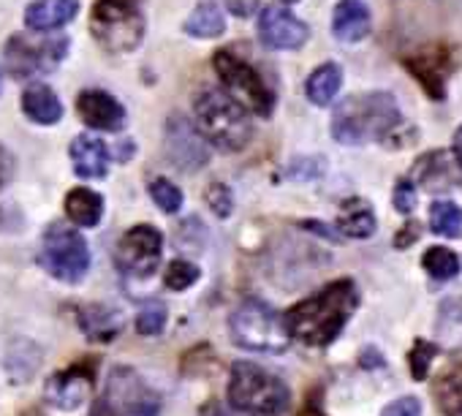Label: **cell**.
Returning a JSON list of instances; mask_svg holds the SVG:
<instances>
[{"mask_svg":"<svg viewBox=\"0 0 462 416\" xmlns=\"http://www.w3.org/2000/svg\"><path fill=\"white\" fill-rule=\"evenodd\" d=\"M356 305H359V291L351 281L343 278L324 286L319 294L297 302L283 319L294 340L321 348L329 346L343 332Z\"/></svg>","mask_w":462,"mask_h":416,"instance_id":"1","label":"cell"},{"mask_svg":"<svg viewBox=\"0 0 462 416\" xmlns=\"http://www.w3.org/2000/svg\"><path fill=\"white\" fill-rule=\"evenodd\" d=\"M397 125L400 109L389 93H356L346 98L332 117V134L340 144H367L373 139H386Z\"/></svg>","mask_w":462,"mask_h":416,"instance_id":"2","label":"cell"},{"mask_svg":"<svg viewBox=\"0 0 462 416\" xmlns=\"http://www.w3.org/2000/svg\"><path fill=\"white\" fill-rule=\"evenodd\" d=\"M193 112H196V125L201 136L226 153L243 150L254 136L248 109L226 90L204 88L193 101Z\"/></svg>","mask_w":462,"mask_h":416,"instance_id":"3","label":"cell"},{"mask_svg":"<svg viewBox=\"0 0 462 416\" xmlns=\"http://www.w3.org/2000/svg\"><path fill=\"white\" fill-rule=\"evenodd\" d=\"M228 402L245 416H281L289 408V386L256 362H235Z\"/></svg>","mask_w":462,"mask_h":416,"instance_id":"4","label":"cell"},{"mask_svg":"<svg viewBox=\"0 0 462 416\" xmlns=\"http://www.w3.org/2000/svg\"><path fill=\"white\" fill-rule=\"evenodd\" d=\"M235 346L256 354H283L291 343L286 319L262 300H245L228 321Z\"/></svg>","mask_w":462,"mask_h":416,"instance_id":"5","label":"cell"},{"mask_svg":"<svg viewBox=\"0 0 462 416\" xmlns=\"http://www.w3.org/2000/svg\"><path fill=\"white\" fill-rule=\"evenodd\" d=\"M161 400L134 367H112L90 416H158Z\"/></svg>","mask_w":462,"mask_h":416,"instance_id":"6","label":"cell"},{"mask_svg":"<svg viewBox=\"0 0 462 416\" xmlns=\"http://www.w3.org/2000/svg\"><path fill=\"white\" fill-rule=\"evenodd\" d=\"M212 66H215L226 93L235 96L248 112L262 115V117L273 115L275 96H273L270 85L264 82V77L259 74V69H254L248 60H243L231 50H217L212 58Z\"/></svg>","mask_w":462,"mask_h":416,"instance_id":"7","label":"cell"},{"mask_svg":"<svg viewBox=\"0 0 462 416\" xmlns=\"http://www.w3.org/2000/svg\"><path fill=\"white\" fill-rule=\"evenodd\" d=\"M96 42L109 52H131L144 39V17L131 0H98L90 14Z\"/></svg>","mask_w":462,"mask_h":416,"instance_id":"8","label":"cell"},{"mask_svg":"<svg viewBox=\"0 0 462 416\" xmlns=\"http://www.w3.org/2000/svg\"><path fill=\"white\" fill-rule=\"evenodd\" d=\"M42 264L50 270L52 278L63 283H79L90 270V248L77 229L55 224L44 235Z\"/></svg>","mask_w":462,"mask_h":416,"instance_id":"9","label":"cell"},{"mask_svg":"<svg viewBox=\"0 0 462 416\" xmlns=\"http://www.w3.org/2000/svg\"><path fill=\"white\" fill-rule=\"evenodd\" d=\"M161 254L163 235L150 224H139L117 243V267L131 278H150L161 264Z\"/></svg>","mask_w":462,"mask_h":416,"instance_id":"10","label":"cell"},{"mask_svg":"<svg viewBox=\"0 0 462 416\" xmlns=\"http://www.w3.org/2000/svg\"><path fill=\"white\" fill-rule=\"evenodd\" d=\"M69 42L66 39H47V42H31L25 36H17L6 47L9 69L17 79H28L36 74H50L60 66L66 58Z\"/></svg>","mask_w":462,"mask_h":416,"instance_id":"11","label":"cell"},{"mask_svg":"<svg viewBox=\"0 0 462 416\" xmlns=\"http://www.w3.org/2000/svg\"><path fill=\"white\" fill-rule=\"evenodd\" d=\"M93 392V367L90 365H74L69 370L55 373L47 381L44 397L50 405L60 411H77Z\"/></svg>","mask_w":462,"mask_h":416,"instance_id":"12","label":"cell"},{"mask_svg":"<svg viewBox=\"0 0 462 416\" xmlns=\"http://www.w3.org/2000/svg\"><path fill=\"white\" fill-rule=\"evenodd\" d=\"M259 36L273 50H300L308 42V25L281 6H264L259 17Z\"/></svg>","mask_w":462,"mask_h":416,"instance_id":"13","label":"cell"},{"mask_svg":"<svg viewBox=\"0 0 462 416\" xmlns=\"http://www.w3.org/2000/svg\"><path fill=\"white\" fill-rule=\"evenodd\" d=\"M79 117L98 131H120L125 125V109L104 90H85L77 98Z\"/></svg>","mask_w":462,"mask_h":416,"instance_id":"14","label":"cell"},{"mask_svg":"<svg viewBox=\"0 0 462 416\" xmlns=\"http://www.w3.org/2000/svg\"><path fill=\"white\" fill-rule=\"evenodd\" d=\"M166 144H169V153H171L174 163L182 166V169H196V166H204L207 163V147H204V142L180 117H171Z\"/></svg>","mask_w":462,"mask_h":416,"instance_id":"15","label":"cell"},{"mask_svg":"<svg viewBox=\"0 0 462 416\" xmlns=\"http://www.w3.org/2000/svg\"><path fill=\"white\" fill-rule=\"evenodd\" d=\"M405 66L413 79L421 82L430 98L440 101L446 93V74H448V55L446 52H419L416 58H405Z\"/></svg>","mask_w":462,"mask_h":416,"instance_id":"16","label":"cell"},{"mask_svg":"<svg viewBox=\"0 0 462 416\" xmlns=\"http://www.w3.org/2000/svg\"><path fill=\"white\" fill-rule=\"evenodd\" d=\"M373 28V14L365 0H340L335 17H332V31L340 42H362Z\"/></svg>","mask_w":462,"mask_h":416,"instance_id":"17","label":"cell"},{"mask_svg":"<svg viewBox=\"0 0 462 416\" xmlns=\"http://www.w3.org/2000/svg\"><path fill=\"white\" fill-rule=\"evenodd\" d=\"M79 12V0H36L25 12V25L36 33H47L69 25Z\"/></svg>","mask_w":462,"mask_h":416,"instance_id":"18","label":"cell"},{"mask_svg":"<svg viewBox=\"0 0 462 416\" xmlns=\"http://www.w3.org/2000/svg\"><path fill=\"white\" fill-rule=\"evenodd\" d=\"M71 161H74V171L85 180L104 177L109 169L106 144L96 136H77L71 142Z\"/></svg>","mask_w":462,"mask_h":416,"instance_id":"19","label":"cell"},{"mask_svg":"<svg viewBox=\"0 0 462 416\" xmlns=\"http://www.w3.org/2000/svg\"><path fill=\"white\" fill-rule=\"evenodd\" d=\"M337 229L346 237L354 240H367L375 232V213L365 199H348L343 201L337 213Z\"/></svg>","mask_w":462,"mask_h":416,"instance_id":"20","label":"cell"},{"mask_svg":"<svg viewBox=\"0 0 462 416\" xmlns=\"http://www.w3.org/2000/svg\"><path fill=\"white\" fill-rule=\"evenodd\" d=\"M23 109L33 123L42 125H55L63 117V104L47 85H31L23 96Z\"/></svg>","mask_w":462,"mask_h":416,"instance_id":"21","label":"cell"},{"mask_svg":"<svg viewBox=\"0 0 462 416\" xmlns=\"http://www.w3.org/2000/svg\"><path fill=\"white\" fill-rule=\"evenodd\" d=\"M66 216L77 226H85V229L98 226L104 216V199L90 188H74L66 196Z\"/></svg>","mask_w":462,"mask_h":416,"instance_id":"22","label":"cell"},{"mask_svg":"<svg viewBox=\"0 0 462 416\" xmlns=\"http://www.w3.org/2000/svg\"><path fill=\"white\" fill-rule=\"evenodd\" d=\"M340 85H343V71H340V66H337V63H324V66H319V69L308 77V82H305L308 101H313L316 106H329V104L335 101Z\"/></svg>","mask_w":462,"mask_h":416,"instance_id":"23","label":"cell"},{"mask_svg":"<svg viewBox=\"0 0 462 416\" xmlns=\"http://www.w3.org/2000/svg\"><path fill=\"white\" fill-rule=\"evenodd\" d=\"M226 31V20L217 4L212 0H204L193 9V14L185 20V33L193 39H217Z\"/></svg>","mask_w":462,"mask_h":416,"instance_id":"24","label":"cell"},{"mask_svg":"<svg viewBox=\"0 0 462 416\" xmlns=\"http://www.w3.org/2000/svg\"><path fill=\"white\" fill-rule=\"evenodd\" d=\"M79 324L90 340H115L117 332L123 329V321L115 310L104 305H90L79 313Z\"/></svg>","mask_w":462,"mask_h":416,"instance_id":"25","label":"cell"},{"mask_svg":"<svg viewBox=\"0 0 462 416\" xmlns=\"http://www.w3.org/2000/svg\"><path fill=\"white\" fill-rule=\"evenodd\" d=\"M430 226L440 237L462 240V210L451 201H435L430 207Z\"/></svg>","mask_w":462,"mask_h":416,"instance_id":"26","label":"cell"},{"mask_svg":"<svg viewBox=\"0 0 462 416\" xmlns=\"http://www.w3.org/2000/svg\"><path fill=\"white\" fill-rule=\"evenodd\" d=\"M421 267L427 270L430 278H438V281H448L459 273V259L454 251L443 248V245H435L424 254L421 259Z\"/></svg>","mask_w":462,"mask_h":416,"instance_id":"27","label":"cell"},{"mask_svg":"<svg viewBox=\"0 0 462 416\" xmlns=\"http://www.w3.org/2000/svg\"><path fill=\"white\" fill-rule=\"evenodd\" d=\"M438 405L448 416H462V370L459 373H446L438 386H435Z\"/></svg>","mask_w":462,"mask_h":416,"instance_id":"28","label":"cell"},{"mask_svg":"<svg viewBox=\"0 0 462 416\" xmlns=\"http://www.w3.org/2000/svg\"><path fill=\"white\" fill-rule=\"evenodd\" d=\"M150 196H152V201L161 207V210L169 213V216H174L182 207V190L174 182H169L166 177H155L150 182Z\"/></svg>","mask_w":462,"mask_h":416,"instance_id":"29","label":"cell"},{"mask_svg":"<svg viewBox=\"0 0 462 416\" xmlns=\"http://www.w3.org/2000/svg\"><path fill=\"white\" fill-rule=\"evenodd\" d=\"M163 327H166V305L163 302H155V300L152 302H144L142 310H139V316H136L139 335L155 337V335L163 332Z\"/></svg>","mask_w":462,"mask_h":416,"instance_id":"30","label":"cell"},{"mask_svg":"<svg viewBox=\"0 0 462 416\" xmlns=\"http://www.w3.org/2000/svg\"><path fill=\"white\" fill-rule=\"evenodd\" d=\"M199 281V270L190 264V262H182V259H174L166 273H163V286L171 289V291H185L190 289L193 283Z\"/></svg>","mask_w":462,"mask_h":416,"instance_id":"31","label":"cell"},{"mask_svg":"<svg viewBox=\"0 0 462 416\" xmlns=\"http://www.w3.org/2000/svg\"><path fill=\"white\" fill-rule=\"evenodd\" d=\"M438 354V348L427 340H416L413 348H411V373H413V381H424L427 373H430V365H432V356Z\"/></svg>","mask_w":462,"mask_h":416,"instance_id":"32","label":"cell"},{"mask_svg":"<svg viewBox=\"0 0 462 416\" xmlns=\"http://www.w3.org/2000/svg\"><path fill=\"white\" fill-rule=\"evenodd\" d=\"M204 199H207L209 210H212L217 218H226V216H231V210H235V199H231V190H228V185H223V182H212V185L207 188Z\"/></svg>","mask_w":462,"mask_h":416,"instance_id":"33","label":"cell"},{"mask_svg":"<svg viewBox=\"0 0 462 416\" xmlns=\"http://www.w3.org/2000/svg\"><path fill=\"white\" fill-rule=\"evenodd\" d=\"M392 201H394V207L402 213V216H408L413 207H416V185L411 182V180H400L397 185H394V193H392Z\"/></svg>","mask_w":462,"mask_h":416,"instance_id":"34","label":"cell"},{"mask_svg":"<svg viewBox=\"0 0 462 416\" xmlns=\"http://www.w3.org/2000/svg\"><path fill=\"white\" fill-rule=\"evenodd\" d=\"M381 416H421V402H419L416 397L405 394V397L389 402V405L383 408Z\"/></svg>","mask_w":462,"mask_h":416,"instance_id":"35","label":"cell"},{"mask_svg":"<svg viewBox=\"0 0 462 416\" xmlns=\"http://www.w3.org/2000/svg\"><path fill=\"white\" fill-rule=\"evenodd\" d=\"M421 237V226L419 224H405L402 229H400V235L394 237V245L400 248V251H405L411 243H416Z\"/></svg>","mask_w":462,"mask_h":416,"instance_id":"36","label":"cell"},{"mask_svg":"<svg viewBox=\"0 0 462 416\" xmlns=\"http://www.w3.org/2000/svg\"><path fill=\"white\" fill-rule=\"evenodd\" d=\"M199 416H231V413H228L220 402H209V405H204V408H201V413H199Z\"/></svg>","mask_w":462,"mask_h":416,"instance_id":"37","label":"cell"},{"mask_svg":"<svg viewBox=\"0 0 462 416\" xmlns=\"http://www.w3.org/2000/svg\"><path fill=\"white\" fill-rule=\"evenodd\" d=\"M6 177H9V155L0 150V188H4Z\"/></svg>","mask_w":462,"mask_h":416,"instance_id":"38","label":"cell"},{"mask_svg":"<svg viewBox=\"0 0 462 416\" xmlns=\"http://www.w3.org/2000/svg\"><path fill=\"white\" fill-rule=\"evenodd\" d=\"M454 155H457V163L462 166V128H457L454 134Z\"/></svg>","mask_w":462,"mask_h":416,"instance_id":"39","label":"cell"},{"mask_svg":"<svg viewBox=\"0 0 462 416\" xmlns=\"http://www.w3.org/2000/svg\"><path fill=\"white\" fill-rule=\"evenodd\" d=\"M0 90H4V71H0Z\"/></svg>","mask_w":462,"mask_h":416,"instance_id":"40","label":"cell"},{"mask_svg":"<svg viewBox=\"0 0 462 416\" xmlns=\"http://www.w3.org/2000/svg\"><path fill=\"white\" fill-rule=\"evenodd\" d=\"M283 4H297V0H283Z\"/></svg>","mask_w":462,"mask_h":416,"instance_id":"41","label":"cell"}]
</instances>
